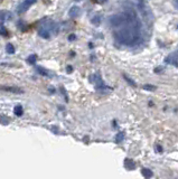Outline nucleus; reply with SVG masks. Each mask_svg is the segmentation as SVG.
Instances as JSON below:
<instances>
[{"mask_svg": "<svg viewBox=\"0 0 178 179\" xmlns=\"http://www.w3.org/2000/svg\"><path fill=\"white\" fill-rule=\"evenodd\" d=\"M122 15L123 23L119 27L114 28L113 36L120 44L131 46L137 44L140 38L141 23L132 8H127L122 13Z\"/></svg>", "mask_w": 178, "mask_h": 179, "instance_id": "1", "label": "nucleus"}, {"mask_svg": "<svg viewBox=\"0 0 178 179\" xmlns=\"http://www.w3.org/2000/svg\"><path fill=\"white\" fill-rule=\"evenodd\" d=\"M139 9H140V11H141V15H142V17H143V20L148 24L150 23L151 18H153V14H151V10L148 8V6L146 5L143 1H140L139 3Z\"/></svg>", "mask_w": 178, "mask_h": 179, "instance_id": "2", "label": "nucleus"}, {"mask_svg": "<svg viewBox=\"0 0 178 179\" xmlns=\"http://www.w3.org/2000/svg\"><path fill=\"white\" fill-rule=\"evenodd\" d=\"M89 79L90 82L93 83V84L97 85V89H107V86H105V84L103 83V81H102L101 79V75L99 74V73H95V74L93 75H90L89 76Z\"/></svg>", "mask_w": 178, "mask_h": 179, "instance_id": "3", "label": "nucleus"}, {"mask_svg": "<svg viewBox=\"0 0 178 179\" xmlns=\"http://www.w3.org/2000/svg\"><path fill=\"white\" fill-rule=\"evenodd\" d=\"M51 34H52V31H51V29H49V26H44V27H42V28L38 30V35L46 39H48L49 37H51Z\"/></svg>", "mask_w": 178, "mask_h": 179, "instance_id": "4", "label": "nucleus"}, {"mask_svg": "<svg viewBox=\"0 0 178 179\" xmlns=\"http://www.w3.org/2000/svg\"><path fill=\"white\" fill-rule=\"evenodd\" d=\"M165 63H169V64H173L175 66H178V53H175V54H171L167 58L165 59Z\"/></svg>", "mask_w": 178, "mask_h": 179, "instance_id": "5", "label": "nucleus"}, {"mask_svg": "<svg viewBox=\"0 0 178 179\" xmlns=\"http://www.w3.org/2000/svg\"><path fill=\"white\" fill-rule=\"evenodd\" d=\"M80 9L77 6H73V7L70 9V13H69V15H70V17L71 18H76V17H79V15H80Z\"/></svg>", "mask_w": 178, "mask_h": 179, "instance_id": "6", "label": "nucleus"}, {"mask_svg": "<svg viewBox=\"0 0 178 179\" xmlns=\"http://www.w3.org/2000/svg\"><path fill=\"white\" fill-rule=\"evenodd\" d=\"M125 167L127 170H132V169L136 168V164H135V161L132 160V159H125Z\"/></svg>", "mask_w": 178, "mask_h": 179, "instance_id": "7", "label": "nucleus"}, {"mask_svg": "<svg viewBox=\"0 0 178 179\" xmlns=\"http://www.w3.org/2000/svg\"><path fill=\"white\" fill-rule=\"evenodd\" d=\"M3 90H6L8 92H13V93H24V91L21 89H18V87H13V86H3Z\"/></svg>", "mask_w": 178, "mask_h": 179, "instance_id": "8", "label": "nucleus"}, {"mask_svg": "<svg viewBox=\"0 0 178 179\" xmlns=\"http://www.w3.org/2000/svg\"><path fill=\"white\" fill-rule=\"evenodd\" d=\"M31 3H28L27 1L25 0V1H24V3H21V5L19 6V7H18V10H19V13H24V11L27 10V9H28L29 7H31Z\"/></svg>", "mask_w": 178, "mask_h": 179, "instance_id": "9", "label": "nucleus"}, {"mask_svg": "<svg viewBox=\"0 0 178 179\" xmlns=\"http://www.w3.org/2000/svg\"><path fill=\"white\" fill-rule=\"evenodd\" d=\"M141 174H142V176L146 177V178H150V177L153 176V171H151L150 169H148V168H142V169H141Z\"/></svg>", "mask_w": 178, "mask_h": 179, "instance_id": "10", "label": "nucleus"}, {"mask_svg": "<svg viewBox=\"0 0 178 179\" xmlns=\"http://www.w3.org/2000/svg\"><path fill=\"white\" fill-rule=\"evenodd\" d=\"M36 61H37V55H35V54H31V55H29V56H28V58H27V62L31 65L35 64Z\"/></svg>", "mask_w": 178, "mask_h": 179, "instance_id": "11", "label": "nucleus"}, {"mask_svg": "<svg viewBox=\"0 0 178 179\" xmlns=\"http://www.w3.org/2000/svg\"><path fill=\"white\" fill-rule=\"evenodd\" d=\"M23 107H21V105H17V106H15V110H14V113H15L17 117H21L23 115Z\"/></svg>", "mask_w": 178, "mask_h": 179, "instance_id": "12", "label": "nucleus"}, {"mask_svg": "<svg viewBox=\"0 0 178 179\" xmlns=\"http://www.w3.org/2000/svg\"><path fill=\"white\" fill-rule=\"evenodd\" d=\"M142 89L145 90V91H149V92H153V91H156L157 90V86H155V85H151V84H146L142 86Z\"/></svg>", "mask_w": 178, "mask_h": 179, "instance_id": "13", "label": "nucleus"}, {"mask_svg": "<svg viewBox=\"0 0 178 179\" xmlns=\"http://www.w3.org/2000/svg\"><path fill=\"white\" fill-rule=\"evenodd\" d=\"M123 139H125V132H119L117 136H115V142L120 143Z\"/></svg>", "mask_w": 178, "mask_h": 179, "instance_id": "14", "label": "nucleus"}, {"mask_svg": "<svg viewBox=\"0 0 178 179\" xmlns=\"http://www.w3.org/2000/svg\"><path fill=\"white\" fill-rule=\"evenodd\" d=\"M123 79H125V81H127V82L129 83L130 85H131V86H133V87H136V86H137V84H136V83H135V81H133V79H130V77L128 76V75L123 74Z\"/></svg>", "mask_w": 178, "mask_h": 179, "instance_id": "15", "label": "nucleus"}, {"mask_svg": "<svg viewBox=\"0 0 178 179\" xmlns=\"http://www.w3.org/2000/svg\"><path fill=\"white\" fill-rule=\"evenodd\" d=\"M36 69H37V72H38L39 74L41 75H44V76H48V74L46 73V71L43 68V67H41V66H36Z\"/></svg>", "mask_w": 178, "mask_h": 179, "instance_id": "16", "label": "nucleus"}, {"mask_svg": "<svg viewBox=\"0 0 178 179\" xmlns=\"http://www.w3.org/2000/svg\"><path fill=\"white\" fill-rule=\"evenodd\" d=\"M6 49H7L8 54H14V53H15V47H14V45H11V44H8L7 47H6Z\"/></svg>", "mask_w": 178, "mask_h": 179, "instance_id": "17", "label": "nucleus"}, {"mask_svg": "<svg viewBox=\"0 0 178 179\" xmlns=\"http://www.w3.org/2000/svg\"><path fill=\"white\" fill-rule=\"evenodd\" d=\"M100 23H101V17H100V16L93 17V19H92V24H93V25H99Z\"/></svg>", "mask_w": 178, "mask_h": 179, "instance_id": "18", "label": "nucleus"}, {"mask_svg": "<svg viewBox=\"0 0 178 179\" xmlns=\"http://www.w3.org/2000/svg\"><path fill=\"white\" fill-rule=\"evenodd\" d=\"M0 34L3 36H8V33L6 31V28H5V26H3V24H1V30H0Z\"/></svg>", "mask_w": 178, "mask_h": 179, "instance_id": "19", "label": "nucleus"}, {"mask_svg": "<svg viewBox=\"0 0 178 179\" xmlns=\"http://www.w3.org/2000/svg\"><path fill=\"white\" fill-rule=\"evenodd\" d=\"M164 71V67H156L155 68V73H158V74H159V72H163Z\"/></svg>", "mask_w": 178, "mask_h": 179, "instance_id": "20", "label": "nucleus"}, {"mask_svg": "<svg viewBox=\"0 0 178 179\" xmlns=\"http://www.w3.org/2000/svg\"><path fill=\"white\" fill-rule=\"evenodd\" d=\"M1 123H3V124H8L9 121H6V117H3V118H1Z\"/></svg>", "mask_w": 178, "mask_h": 179, "instance_id": "21", "label": "nucleus"}, {"mask_svg": "<svg viewBox=\"0 0 178 179\" xmlns=\"http://www.w3.org/2000/svg\"><path fill=\"white\" fill-rule=\"evenodd\" d=\"M66 71H67V73H71V72L73 71V67H72V66H67L66 67Z\"/></svg>", "mask_w": 178, "mask_h": 179, "instance_id": "22", "label": "nucleus"}, {"mask_svg": "<svg viewBox=\"0 0 178 179\" xmlns=\"http://www.w3.org/2000/svg\"><path fill=\"white\" fill-rule=\"evenodd\" d=\"M76 38L75 37V35H70V37H69V41H74V39Z\"/></svg>", "mask_w": 178, "mask_h": 179, "instance_id": "23", "label": "nucleus"}, {"mask_svg": "<svg viewBox=\"0 0 178 179\" xmlns=\"http://www.w3.org/2000/svg\"><path fill=\"white\" fill-rule=\"evenodd\" d=\"M28 3H31V5H33V3H36V0H26Z\"/></svg>", "mask_w": 178, "mask_h": 179, "instance_id": "24", "label": "nucleus"}, {"mask_svg": "<svg viewBox=\"0 0 178 179\" xmlns=\"http://www.w3.org/2000/svg\"><path fill=\"white\" fill-rule=\"evenodd\" d=\"M157 151L161 152V151H163V148H161V147H159V146H157Z\"/></svg>", "mask_w": 178, "mask_h": 179, "instance_id": "25", "label": "nucleus"}, {"mask_svg": "<svg viewBox=\"0 0 178 179\" xmlns=\"http://www.w3.org/2000/svg\"><path fill=\"white\" fill-rule=\"evenodd\" d=\"M104 1H107V0H101V1H100V3H104Z\"/></svg>", "mask_w": 178, "mask_h": 179, "instance_id": "26", "label": "nucleus"}, {"mask_svg": "<svg viewBox=\"0 0 178 179\" xmlns=\"http://www.w3.org/2000/svg\"><path fill=\"white\" fill-rule=\"evenodd\" d=\"M74 1H80V0H74Z\"/></svg>", "mask_w": 178, "mask_h": 179, "instance_id": "27", "label": "nucleus"}]
</instances>
